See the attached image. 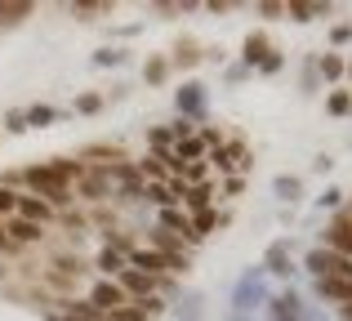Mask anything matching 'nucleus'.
<instances>
[{"label":"nucleus","mask_w":352,"mask_h":321,"mask_svg":"<svg viewBox=\"0 0 352 321\" xmlns=\"http://www.w3.org/2000/svg\"><path fill=\"white\" fill-rule=\"evenodd\" d=\"M183 206L192 210V214H201V210H214V183H197V188L188 192V201H183Z\"/></svg>","instance_id":"nucleus-23"},{"label":"nucleus","mask_w":352,"mask_h":321,"mask_svg":"<svg viewBox=\"0 0 352 321\" xmlns=\"http://www.w3.org/2000/svg\"><path fill=\"white\" fill-rule=\"evenodd\" d=\"M63 228H67V232H76V236H85L89 232V219L85 214H63Z\"/></svg>","instance_id":"nucleus-35"},{"label":"nucleus","mask_w":352,"mask_h":321,"mask_svg":"<svg viewBox=\"0 0 352 321\" xmlns=\"http://www.w3.org/2000/svg\"><path fill=\"white\" fill-rule=\"evenodd\" d=\"M312 286H317V295L321 299H330V304H352V281L348 277H321V281H312Z\"/></svg>","instance_id":"nucleus-14"},{"label":"nucleus","mask_w":352,"mask_h":321,"mask_svg":"<svg viewBox=\"0 0 352 321\" xmlns=\"http://www.w3.org/2000/svg\"><path fill=\"white\" fill-rule=\"evenodd\" d=\"M223 192H228V197H241V192H245V179H241V174H232V179L223 183Z\"/></svg>","instance_id":"nucleus-40"},{"label":"nucleus","mask_w":352,"mask_h":321,"mask_svg":"<svg viewBox=\"0 0 352 321\" xmlns=\"http://www.w3.org/2000/svg\"><path fill=\"white\" fill-rule=\"evenodd\" d=\"M156 228H165V232H174L183 245H201L197 232H192V214L183 206H170V210H156Z\"/></svg>","instance_id":"nucleus-5"},{"label":"nucleus","mask_w":352,"mask_h":321,"mask_svg":"<svg viewBox=\"0 0 352 321\" xmlns=\"http://www.w3.org/2000/svg\"><path fill=\"white\" fill-rule=\"evenodd\" d=\"M174 107H179L183 121H206V85L201 80H183L179 89H174Z\"/></svg>","instance_id":"nucleus-4"},{"label":"nucleus","mask_w":352,"mask_h":321,"mask_svg":"<svg viewBox=\"0 0 352 321\" xmlns=\"http://www.w3.org/2000/svg\"><path fill=\"white\" fill-rule=\"evenodd\" d=\"M143 80H147V85H165V80H170V58L152 54V58L143 63Z\"/></svg>","instance_id":"nucleus-24"},{"label":"nucleus","mask_w":352,"mask_h":321,"mask_svg":"<svg viewBox=\"0 0 352 321\" xmlns=\"http://www.w3.org/2000/svg\"><path fill=\"white\" fill-rule=\"evenodd\" d=\"M5 236H9V241H14V245H36V241H41V236H45V228L41 223H32V219H5Z\"/></svg>","instance_id":"nucleus-13"},{"label":"nucleus","mask_w":352,"mask_h":321,"mask_svg":"<svg viewBox=\"0 0 352 321\" xmlns=\"http://www.w3.org/2000/svg\"><path fill=\"white\" fill-rule=\"evenodd\" d=\"M5 130L9 134H27V116L18 112V107H14V112H5Z\"/></svg>","instance_id":"nucleus-36"},{"label":"nucleus","mask_w":352,"mask_h":321,"mask_svg":"<svg viewBox=\"0 0 352 321\" xmlns=\"http://www.w3.org/2000/svg\"><path fill=\"white\" fill-rule=\"evenodd\" d=\"M214 228H219V214H214V210H201V214H192V232H197V241H206Z\"/></svg>","instance_id":"nucleus-28"},{"label":"nucleus","mask_w":352,"mask_h":321,"mask_svg":"<svg viewBox=\"0 0 352 321\" xmlns=\"http://www.w3.org/2000/svg\"><path fill=\"white\" fill-rule=\"evenodd\" d=\"M330 165H335V161H330V157H326V152H321V157H317V161H312V170H317V174H330Z\"/></svg>","instance_id":"nucleus-43"},{"label":"nucleus","mask_w":352,"mask_h":321,"mask_svg":"<svg viewBox=\"0 0 352 321\" xmlns=\"http://www.w3.org/2000/svg\"><path fill=\"white\" fill-rule=\"evenodd\" d=\"M89 304H94L98 313L107 317V313H116V308H125L129 299H125V290H120L116 281H107V277H103V281H94V290H89Z\"/></svg>","instance_id":"nucleus-9"},{"label":"nucleus","mask_w":352,"mask_h":321,"mask_svg":"<svg viewBox=\"0 0 352 321\" xmlns=\"http://www.w3.org/2000/svg\"><path fill=\"white\" fill-rule=\"evenodd\" d=\"M272 54V41H267V32H250L245 41H241V67L245 71H254L258 63Z\"/></svg>","instance_id":"nucleus-10"},{"label":"nucleus","mask_w":352,"mask_h":321,"mask_svg":"<svg viewBox=\"0 0 352 321\" xmlns=\"http://www.w3.org/2000/svg\"><path fill=\"white\" fill-rule=\"evenodd\" d=\"M54 272H58V277H80L85 268H80L76 254H58V259H54Z\"/></svg>","instance_id":"nucleus-31"},{"label":"nucleus","mask_w":352,"mask_h":321,"mask_svg":"<svg viewBox=\"0 0 352 321\" xmlns=\"http://www.w3.org/2000/svg\"><path fill=\"white\" fill-rule=\"evenodd\" d=\"M63 321H72V317H63Z\"/></svg>","instance_id":"nucleus-46"},{"label":"nucleus","mask_w":352,"mask_h":321,"mask_svg":"<svg viewBox=\"0 0 352 321\" xmlns=\"http://www.w3.org/2000/svg\"><path fill=\"white\" fill-rule=\"evenodd\" d=\"M317 71H321V80H330V85H335V80H344V71H348L344 54L326 49V54H321V58H317Z\"/></svg>","instance_id":"nucleus-21"},{"label":"nucleus","mask_w":352,"mask_h":321,"mask_svg":"<svg viewBox=\"0 0 352 321\" xmlns=\"http://www.w3.org/2000/svg\"><path fill=\"white\" fill-rule=\"evenodd\" d=\"M272 192H276L281 201H299V192H303V179H294V174H276Z\"/></svg>","instance_id":"nucleus-25"},{"label":"nucleus","mask_w":352,"mask_h":321,"mask_svg":"<svg viewBox=\"0 0 352 321\" xmlns=\"http://www.w3.org/2000/svg\"><path fill=\"white\" fill-rule=\"evenodd\" d=\"M125 263H129V268H138V272H147V277H156V281H161L165 272H170V263H165V259H161L156 250H143V245H138V250L129 254Z\"/></svg>","instance_id":"nucleus-15"},{"label":"nucleus","mask_w":352,"mask_h":321,"mask_svg":"<svg viewBox=\"0 0 352 321\" xmlns=\"http://www.w3.org/2000/svg\"><path fill=\"white\" fill-rule=\"evenodd\" d=\"M348 214H352V206H348Z\"/></svg>","instance_id":"nucleus-47"},{"label":"nucleus","mask_w":352,"mask_h":321,"mask_svg":"<svg viewBox=\"0 0 352 321\" xmlns=\"http://www.w3.org/2000/svg\"><path fill=\"white\" fill-rule=\"evenodd\" d=\"M45 170H50L58 183L76 188V183H80V174H85V161H80V157H50V161H45Z\"/></svg>","instance_id":"nucleus-12"},{"label":"nucleus","mask_w":352,"mask_h":321,"mask_svg":"<svg viewBox=\"0 0 352 321\" xmlns=\"http://www.w3.org/2000/svg\"><path fill=\"white\" fill-rule=\"evenodd\" d=\"M116 286L125 290L129 304H143V299H152V295H156V286H161V281L147 277V272H138V268H125V272L116 277Z\"/></svg>","instance_id":"nucleus-6"},{"label":"nucleus","mask_w":352,"mask_h":321,"mask_svg":"<svg viewBox=\"0 0 352 321\" xmlns=\"http://www.w3.org/2000/svg\"><path fill=\"white\" fill-rule=\"evenodd\" d=\"M120 58H125V49H112V45H103V49L89 54V63H94V67H116Z\"/></svg>","instance_id":"nucleus-30"},{"label":"nucleus","mask_w":352,"mask_h":321,"mask_svg":"<svg viewBox=\"0 0 352 321\" xmlns=\"http://www.w3.org/2000/svg\"><path fill=\"white\" fill-rule=\"evenodd\" d=\"M36 5L32 0H0V27H18L23 18H32Z\"/></svg>","instance_id":"nucleus-19"},{"label":"nucleus","mask_w":352,"mask_h":321,"mask_svg":"<svg viewBox=\"0 0 352 321\" xmlns=\"http://www.w3.org/2000/svg\"><path fill=\"white\" fill-rule=\"evenodd\" d=\"M23 116H27V130H50L63 112H58V107H50V103H32V107H23Z\"/></svg>","instance_id":"nucleus-20"},{"label":"nucleus","mask_w":352,"mask_h":321,"mask_svg":"<svg viewBox=\"0 0 352 321\" xmlns=\"http://www.w3.org/2000/svg\"><path fill=\"white\" fill-rule=\"evenodd\" d=\"M258 14L276 18V14H285V5H281V0H263V5H258Z\"/></svg>","instance_id":"nucleus-41"},{"label":"nucleus","mask_w":352,"mask_h":321,"mask_svg":"<svg viewBox=\"0 0 352 321\" xmlns=\"http://www.w3.org/2000/svg\"><path fill=\"white\" fill-rule=\"evenodd\" d=\"M330 41H335V45H348L352 41V23H339L335 32H330Z\"/></svg>","instance_id":"nucleus-39"},{"label":"nucleus","mask_w":352,"mask_h":321,"mask_svg":"<svg viewBox=\"0 0 352 321\" xmlns=\"http://www.w3.org/2000/svg\"><path fill=\"white\" fill-rule=\"evenodd\" d=\"M94 268H98V272H103V277H107V281H116V277H120V272H125V268H129V263H125V254H116V250H112V245H103V250H98V254H94Z\"/></svg>","instance_id":"nucleus-18"},{"label":"nucleus","mask_w":352,"mask_h":321,"mask_svg":"<svg viewBox=\"0 0 352 321\" xmlns=\"http://www.w3.org/2000/svg\"><path fill=\"white\" fill-rule=\"evenodd\" d=\"M23 183H27V192H32V197H41L50 210H63L72 201V188H67V183H58L50 170H45V165H27V170H23Z\"/></svg>","instance_id":"nucleus-1"},{"label":"nucleus","mask_w":352,"mask_h":321,"mask_svg":"<svg viewBox=\"0 0 352 321\" xmlns=\"http://www.w3.org/2000/svg\"><path fill=\"white\" fill-rule=\"evenodd\" d=\"M321 250L339 254V259H352V214L348 210H335L326 223V232H321Z\"/></svg>","instance_id":"nucleus-3"},{"label":"nucleus","mask_w":352,"mask_h":321,"mask_svg":"<svg viewBox=\"0 0 352 321\" xmlns=\"http://www.w3.org/2000/svg\"><path fill=\"white\" fill-rule=\"evenodd\" d=\"M72 14H80V18H94V14H112V0H76V5H72Z\"/></svg>","instance_id":"nucleus-29"},{"label":"nucleus","mask_w":352,"mask_h":321,"mask_svg":"<svg viewBox=\"0 0 352 321\" xmlns=\"http://www.w3.org/2000/svg\"><path fill=\"white\" fill-rule=\"evenodd\" d=\"M258 71H263V76H276V71H281V54L272 49V54H267L263 63H258Z\"/></svg>","instance_id":"nucleus-38"},{"label":"nucleus","mask_w":352,"mask_h":321,"mask_svg":"<svg viewBox=\"0 0 352 321\" xmlns=\"http://www.w3.org/2000/svg\"><path fill=\"white\" fill-rule=\"evenodd\" d=\"M14 250H18V245L5 236V219H0V254H14Z\"/></svg>","instance_id":"nucleus-42"},{"label":"nucleus","mask_w":352,"mask_h":321,"mask_svg":"<svg viewBox=\"0 0 352 321\" xmlns=\"http://www.w3.org/2000/svg\"><path fill=\"white\" fill-rule=\"evenodd\" d=\"M267 317H272V321H303V317H308V304H303L294 290H285V295L267 299Z\"/></svg>","instance_id":"nucleus-8"},{"label":"nucleus","mask_w":352,"mask_h":321,"mask_svg":"<svg viewBox=\"0 0 352 321\" xmlns=\"http://www.w3.org/2000/svg\"><path fill=\"white\" fill-rule=\"evenodd\" d=\"M326 112L330 116H352V89H335V94L326 98Z\"/></svg>","instance_id":"nucleus-27"},{"label":"nucleus","mask_w":352,"mask_h":321,"mask_svg":"<svg viewBox=\"0 0 352 321\" xmlns=\"http://www.w3.org/2000/svg\"><path fill=\"white\" fill-rule=\"evenodd\" d=\"M267 272L263 268H250V272H241V281H236V290H232V304H236V313H250V308H263L267 299Z\"/></svg>","instance_id":"nucleus-2"},{"label":"nucleus","mask_w":352,"mask_h":321,"mask_svg":"<svg viewBox=\"0 0 352 321\" xmlns=\"http://www.w3.org/2000/svg\"><path fill=\"white\" fill-rule=\"evenodd\" d=\"M107 321H147V313L138 304H125V308H116V313H107Z\"/></svg>","instance_id":"nucleus-34"},{"label":"nucleus","mask_w":352,"mask_h":321,"mask_svg":"<svg viewBox=\"0 0 352 321\" xmlns=\"http://www.w3.org/2000/svg\"><path fill=\"white\" fill-rule=\"evenodd\" d=\"M344 197H348V192H339V188H326V192L317 197V206H321V210H344Z\"/></svg>","instance_id":"nucleus-33"},{"label":"nucleus","mask_w":352,"mask_h":321,"mask_svg":"<svg viewBox=\"0 0 352 321\" xmlns=\"http://www.w3.org/2000/svg\"><path fill=\"white\" fill-rule=\"evenodd\" d=\"M339 317H344V321H352V304H344V308H339Z\"/></svg>","instance_id":"nucleus-44"},{"label":"nucleus","mask_w":352,"mask_h":321,"mask_svg":"<svg viewBox=\"0 0 352 321\" xmlns=\"http://www.w3.org/2000/svg\"><path fill=\"white\" fill-rule=\"evenodd\" d=\"M103 103H107V98L98 94V89H85V94H76V103H72V107H76L80 116H98V112H103Z\"/></svg>","instance_id":"nucleus-26"},{"label":"nucleus","mask_w":352,"mask_h":321,"mask_svg":"<svg viewBox=\"0 0 352 321\" xmlns=\"http://www.w3.org/2000/svg\"><path fill=\"white\" fill-rule=\"evenodd\" d=\"M14 214L18 219H32V223H50V219H54V210L50 206H45V201L41 197H32V192H18V210H14Z\"/></svg>","instance_id":"nucleus-16"},{"label":"nucleus","mask_w":352,"mask_h":321,"mask_svg":"<svg viewBox=\"0 0 352 321\" xmlns=\"http://www.w3.org/2000/svg\"><path fill=\"white\" fill-rule=\"evenodd\" d=\"M344 76H352V63H348V71H344Z\"/></svg>","instance_id":"nucleus-45"},{"label":"nucleus","mask_w":352,"mask_h":321,"mask_svg":"<svg viewBox=\"0 0 352 321\" xmlns=\"http://www.w3.org/2000/svg\"><path fill=\"white\" fill-rule=\"evenodd\" d=\"M201 58H206V54H201L197 41H179V45H174V54H170V67H197Z\"/></svg>","instance_id":"nucleus-22"},{"label":"nucleus","mask_w":352,"mask_h":321,"mask_svg":"<svg viewBox=\"0 0 352 321\" xmlns=\"http://www.w3.org/2000/svg\"><path fill=\"white\" fill-rule=\"evenodd\" d=\"M14 210H18V192L0 183V219H14Z\"/></svg>","instance_id":"nucleus-32"},{"label":"nucleus","mask_w":352,"mask_h":321,"mask_svg":"<svg viewBox=\"0 0 352 321\" xmlns=\"http://www.w3.org/2000/svg\"><path fill=\"white\" fill-rule=\"evenodd\" d=\"M138 308L147 313V321H152V317H161V313H165V299H161V295H152V299H143Z\"/></svg>","instance_id":"nucleus-37"},{"label":"nucleus","mask_w":352,"mask_h":321,"mask_svg":"<svg viewBox=\"0 0 352 321\" xmlns=\"http://www.w3.org/2000/svg\"><path fill=\"white\" fill-rule=\"evenodd\" d=\"M76 197H85V201L112 197V179H107L103 165H85V174H80V183H76Z\"/></svg>","instance_id":"nucleus-7"},{"label":"nucleus","mask_w":352,"mask_h":321,"mask_svg":"<svg viewBox=\"0 0 352 321\" xmlns=\"http://www.w3.org/2000/svg\"><path fill=\"white\" fill-rule=\"evenodd\" d=\"M285 14H290L294 23H312V18H326L330 5L326 0H285Z\"/></svg>","instance_id":"nucleus-17"},{"label":"nucleus","mask_w":352,"mask_h":321,"mask_svg":"<svg viewBox=\"0 0 352 321\" xmlns=\"http://www.w3.org/2000/svg\"><path fill=\"white\" fill-rule=\"evenodd\" d=\"M258 268H263L267 277H294V259H290V250H285V241L267 245V254H263V263H258Z\"/></svg>","instance_id":"nucleus-11"}]
</instances>
